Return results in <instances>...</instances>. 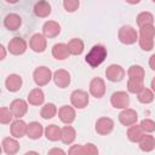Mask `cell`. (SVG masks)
<instances>
[{
  "instance_id": "1",
  "label": "cell",
  "mask_w": 155,
  "mask_h": 155,
  "mask_svg": "<svg viewBox=\"0 0 155 155\" xmlns=\"http://www.w3.org/2000/svg\"><path fill=\"white\" fill-rule=\"evenodd\" d=\"M107 56H108L107 48L103 45L98 44V45H93L90 48V51L87 52V54L85 57V61L91 68H97L105 61Z\"/></svg>"
},
{
  "instance_id": "2",
  "label": "cell",
  "mask_w": 155,
  "mask_h": 155,
  "mask_svg": "<svg viewBox=\"0 0 155 155\" xmlns=\"http://www.w3.org/2000/svg\"><path fill=\"white\" fill-rule=\"evenodd\" d=\"M154 39H155V25H145L139 28L138 44L143 51L149 52L154 48Z\"/></svg>"
},
{
  "instance_id": "3",
  "label": "cell",
  "mask_w": 155,
  "mask_h": 155,
  "mask_svg": "<svg viewBox=\"0 0 155 155\" xmlns=\"http://www.w3.org/2000/svg\"><path fill=\"white\" fill-rule=\"evenodd\" d=\"M117 39L124 45H133L138 41V33L132 25L125 24L120 27L117 31Z\"/></svg>"
},
{
  "instance_id": "4",
  "label": "cell",
  "mask_w": 155,
  "mask_h": 155,
  "mask_svg": "<svg viewBox=\"0 0 155 155\" xmlns=\"http://www.w3.org/2000/svg\"><path fill=\"white\" fill-rule=\"evenodd\" d=\"M51 79H53V74H52L51 69L45 67V65L38 67L33 71V80L38 87L46 86L51 81Z\"/></svg>"
},
{
  "instance_id": "5",
  "label": "cell",
  "mask_w": 155,
  "mask_h": 155,
  "mask_svg": "<svg viewBox=\"0 0 155 155\" xmlns=\"http://www.w3.org/2000/svg\"><path fill=\"white\" fill-rule=\"evenodd\" d=\"M70 103L75 109H85L90 103V96L84 90H74L70 94Z\"/></svg>"
},
{
  "instance_id": "6",
  "label": "cell",
  "mask_w": 155,
  "mask_h": 155,
  "mask_svg": "<svg viewBox=\"0 0 155 155\" xmlns=\"http://www.w3.org/2000/svg\"><path fill=\"white\" fill-rule=\"evenodd\" d=\"M130 96L125 91H116L110 97V104L115 109H127L130 107Z\"/></svg>"
},
{
  "instance_id": "7",
  "label": "cell",
  "mask_w": 155,
  "mask_h": 155,
  "mask_svg": "<svg viewBox=\"0 0 155 155\" xmlns=\"http://www.w3.org/2000/svg\"><path fill=\"white\" fill-rule=\"evenodd\" d=\"M28 48L27 41L21 36L12 38L7 44V51L13 56H21L23 54Z\"/></svg>"
},
{
  "instance_id": "8",
  "label": "cell",
  "mask_w": 155,
  "mask_h": 155,
  "mask_svg": "<svg viewBox=\"0 0 155 155\" xmlns=\"http://www.w3.org/2000/svg\"><path fill=\"white\" fill-rule=\"evenodd\" d=\"M126 75L125 69L120 64H110L105 69V78L110 82H120Z\"/></svg>"
},
{
  "instance_id": "9",
  "label": "cell",
  "mask_w": 155,
  "mask_h": 155,
  "mask_svg": "<svg viewBox=\"0 0 155 155\" xmlns=\"http://www.w3.org/2000/svg\"><path fill=\"white\" fill-rule=\"evenodd\" d=\"M88 91H90V94L94 98H102L104 97L105 92H107V87H105V82L102 78H93L91 81H90V85H88Z\"/></svg>"
},
{
  "instance_id": "10",
  "label": "cell",
  "mask_w": 155,
  "mask_h": 155,
  "mask_svg": "<svg viewBox=\"0 0 155 155\" xmlns=\"http://www.w3.org/2000/svg\"><path fill=\"white\" fill-rule=\"evenodd\" d=\"M114 126H115V124H114L113 119L107 117V116H102V117L97 119L96 125H94V130L101 136H108L113 132Z\"/></svg>"
},
{
  "instance_id": "11",
  "label": "cell",
  "mask_w": 155,
  "mask_h": 155,
  "mask_svg": "<svg viewBox=\"0 0 155 155\" xmlns=\"http://www.w3.org/2000/svg\"><path fill=\"white\" fill-rule=\"evenodd\" d=\"M29 47L36 53H42L47 47V39L44 36V34L35 33L29 39Z\"/></svg>"
},
{
  "instance_id": "12",
  "label": "cell",
  "mask_w": 155,
  "mask_h": 155,
  "mask_svg": "<svg viewBox=\"0 0 155 155\" xmlns=\"http://www.w3.org/2000/svg\"><path fill=\"white\" fill-rule=\"evenodd\" d=\"M119 117V121L122 126H132V125H136L137 121H138V114L134 109L132 108H127V109H124L120 111V114L117 115Z\"/></svg>"
},
{
  "instance_id": "13",
  "label": "cell",
  "mask_w": 155,
  "mask_h": 155,
  "mask_svg": "<svg viewBox=\"0 0 155 155\" xmlns=\"http://www.w3.org/2000/svg\"><path fill=\"white\" fill-rule=\"evenodd\" d=\"M10 109L16 119H22L28 111V102H25L24 99H21V98H16L11 102Z\"/></svg>"
},
{
  "instance_id": "14",
  "label": "cell",
  "mask_w": 155,
  "mask_h": 155,
  "mask_svg": "<svg viewBox=\"0 0 155 155\" xmlns=\"http://www.w3.org/2000/svg\"><path fill=\"white\" fill-rule=\"evenodd\" d=\"M70 81H71V78H70V74H69L68 70H65V69H57L53 73V82L59 88L68 87L70 85Z\"/></svg>"
},
{
  "instance_id": "15",
  "label": "cell",
  "mask_w": 155,
  "mask_h": 155,
  "mask_svg": "<svg viewBox=\"0 0 155 155\" xmlns=\"http://www.w3.org/2000/svg\"><path fill=\"white\" fill-rule=\"evenodd\" d=\"M58 117L63 124L71 125L75 121V117H76L75 108L73 105H63V107H61L59 110H58Z\"/></svg>"
},
{
  "instance_id": "16",
  "label": "cell",
  "mask_w": 155,
  "mask_h": 155,
  "mask_svg": "<svg viewBox=\"0 0 155 155\" xmlns=\"http://www.w3.org/2000/svg\"><path fill=\"white\" fill-rule=\"evenodd\" d=\"M27 130H28V124H25L22 119H16L15 121H12L10 126V133L16 139L27 136Z\"/></svg>"
},
{
  "instance_id": "17",
  "label": "cell",
  "mask_w": 155,
  "mask_h": 155,
  "mask_svg": "<svg viewBox=\"0 0 155 155\" xmlns=\"http://www.w3.org/2000/svg\"><path fill=\"white\" fill-rule=\"evenodd\" d=\"M61 33V24L56 21H46L42 24V34L46 39H53Z\"/></svg>"
},
{
  "instance_id": "18",
  "label": "cell",
  "mask_w": 155,
  "mask_h": 155,
  "mask_svg": "<svg viewBox=\"0 0 155 155\" xmlns=\"http://www.w3.org/2000/svg\"><path fill=\"white\" fill-rule=\"evenodd\" d=\"M1 148H2V151L6 155H15L21 149L19 143L13 137H5L1 142Z\"/></svg>"
},
{
  "instance_id": "19",
  "label": "cell",
  "mask_w": 155,
  "mask_h": 155,
  "mask_svg": "<svg viewBox=\"0 0 155 155\" xmlns=\"http://www.w3.org/2000/svg\"><path fill=\"white\" fill-rule=\"evenodd\" d=\"M23 79L18 74H10L5 80V87L8 92H18L22 88Z\"/></svg>"
},
{
  "instance_id": "20",
  "label": "cell",
  "mask_w": 155,
  "mask_h": 155,
  "mask_svg": "<svg viewBox=\"0 0 155 155\" xmlns=\"http://www.w3.org/2000/svg\"><path fill=\"white\" fill-rule=\"evenodd\" d=\"M22 25V18L17 13H8L4 18V27L10 31H16Z\"/></svg>"
},
{
  "instance_id": "21",
  "label": "cell",
  "mask_w": 155,
  "mask_h": 155,
  "mask_svg": "<svg viewBox=\"0 0 155 155\" xmlns=\"http://www.w3.org/2000/svg\"><path fill=\"white\" fill-rule=\"evenodd\" d=\"M45 133V128L38 121H31L28 124V130H27V137L31 140H38L42 137Z\"/></svg>"
},
{
  "instance_id": "22",
  "label": "cell",
  "mask_w": 155,
  "mask_h": 155,
  "mask_svg": "<svg viewBox=\"0 0 155 155\" xmlns=\"http://www.w3.org/2000/svg\"><path fill=\"white\" fill-rule=\"evenodd\" d=\"M51 53H52L53 58H56L57 61H64V59H67V58L70 56V52H69L68 45H67V44H64V42L54 44V45L52 46Z\"/></svg>"
},
{
  "instance_id": "23",
  "label": "cell",
  "mask_w": 155,
  "mask_h": 155,
  "mask_svg": "<svg viewBox=\"0 0 155 155\" xmlns=\"http://www.w3.org/2000/svg\"><path fill=\"white\" fill-rule=\"evenodd\" d=\"M27 102L30 105H35V107H39V105L44 104V102H45L44 91L40 87H35V88L30 90V92L28 93V97H27Z\"/></svg>"
},
{
  "instance_id": "24",
  "label": "cell",
  "mask_w": 155,
  "mask_h": 155,
  "mask_svg": "<svg viewBox=\"0 0 155 155\" xmlns=\"http://www.w3.org/2000/svg\"><path fill=\"white\" fill-rule=\"evenodd\" d=\"M34 15L39 18H46L51 15V11H52V7H51V4L48 1H38L35 5H34Z\"/></svg>"
},
{
  "instance_id": "25",
  "label": "cell",
  "mask_w": 155,
  "mask_h": 155,
  "mask_svg": "<svg viewBox=\"0 0 155 155\" xmlns=\"http://www.w3.org/2000/svg\"><path fill=\"white\" fill-rule=\"evenodd\" d=\"M76 138V131L73 126L70 125H65L64 127H62V133H61V142L63 144L70 145L74 143Z\"/></svg>"
},
{
  "instance_id": "26",
  "label": "cell",
  "mask_w": 155,
  "mask_h": 155,
  "mask_svg": "<svg viewBox=\"0 0 155 155\" xmlns=\"http://www.w3.org/2000/svg\"><path fill=\"white\" fill-rule=\"evenodd\" d=\"M138 147H139V149H140L142 151H144V153H150V151H153V150L155 149V137L151 136V134H149V133H145V134L142 137V139L139 140Z\"/></svg>"
},
{
  "instance_id": "27",
  "label": "cell",
  "mask_w": 155,
  "mask_h": 155,
  "mask_svg": "<svg viewBox=\"0 0 155 155\" xmlns=\"http://www.w3.org/2000/svg\"><path fill=\"white\" fill-rule=\"evenodd\" d=\"M61 133H62V128L58 127L54 124H51V125L45 127V133L44 134H45L47 140L57 142V140H61Z\"/></svg>"
},
{
  "instance_id": "28",
  "label": "cell",
  "mask_w": 155,
  "mask_h": 155,
  "mask_svg": "<svg viewBox=\"0 0 155 155\" xmlns=\"http://www.w3.org/2000/svg\"><path fill=\"white\" fill-rule=\"evenodd\" d=\"M126 134H127V139L130 142H132V143H139V140L142 139V137L145 133L143 132V130L140 128V126L136 124V125H132V126H130L127 128Z\"/></svg>"
},
{
  "instance_id": "29",
  "label": "cell",
  "mask_w": 155,
  "mask_h": 155,
  "mask_svg": "<svg viewBox=\"0 0 155 155\" xmlns=\"http://www.w3.org/2000/svg\"><path fill=\"white\" fill-rule=\"evenodd\" d=\"M67 45H68V48H69L70 54H73V56H80L84 52V48H85L84 41L81 39H79V38L70 39Z\"/></svg>"
},
{
  "instance_id": "30",
  "label": "cell",
  "mask_w": 155,
  "mask_h": 155,
  "mask_svg": "<svg viewBox=\"0 0 155 155\" xmlns=\"http://www.w3.org/2000/svg\"><path fill=\"white\" fill-rule=\"evenodd\" d=\"M144 80L136 79V78H128L127 80V91L133 94H138L144 88Z\"/></svg>"
},
{
  "instance_id": "31",
  "label": "cell",
  "mask_w": 155,
  "mask_h": 155,
  "mask_svg": "<svg viewBox=\"0 0 155 155\" xmlns=\"http://www.w3.org/2000/svg\"><path fill=\"white\" fill-rule=\"evenodd\" d=\"M136 21H137L138 28H142L145 25H154V16L151 12H148V11H143L138 13Z\"/></svg>"
},
{
  "instance_id": "32",
  "label": "cell",
  "mask_w": 155,
  "mask_h": 155,
  "mask_svg": "<svg viewBox=\"0 0 155 155\" xmlns=\"http://www.w3.org/2000/svg\"><path fill=\"white\" fill-rule=\"evenodd\" d=\"M57 107L53 104V103H46L42 105L41 110H40V116L44 119V120H50L52 117L56 116L57 114Z\"/></svg>"
},
{
  "instance_id": "33",
  "label": "cell",
  "mask_w": 155,
  "mask_h": 155,
  "mask_svg": "<svg viewBox=\"0 0 155 155\" xmlns=\"http://www.w3.org/2000/svg\"><path fill=\"white\" fill-rule=\"evenodd\" d=\"M155 98V93L151 91V88L144 87L138 94H137V99L139 103L142 104H150Z\"/></svg>"
},
{
  "instance_id": "34",
  "label": "cell",
  "mask_w": 155,
  "mask_h": 155,
  "mask_svg": "<svg viewBox=\"0 0 155 155\" xmlns=\"http://www.w3.org/2000/svg\"><path fill=\"white\" fill-rule=\"evenodd\" d=\"M127 75H128V78H136V79H142V80H144V78H145V70H144V68H143L142 65H139V64H133V65H131V67L128 68Z\"/></svg>"
},
{
  "instance_id": "35",
  "label": "cell",
  "mask_w": 155,
  "mask_h": 155,
  "mask_svg": "<svg viewBox=\"0 0 155 155\" xmlns=\"http://www.w3.org/2000/svg\"><path fill=\"white\" fill-rule=\"evenodd\" d=\"M13 114L11 111L10 108L7 107H2L0 109V122L2 125H7V124H12V119H13Z\"/></svg>"
},
{
  "instance_id": "36",
  "label": "cell",
  "mask_w": 155,
  "mask_h": 155,
  "mask_svg": "<svg viewBox=\"0 0 155 155\" xmlns=\"http://www.w3.org/2000/svg\"><path fill=\"white\" fill-rule=\"evenodd\" d=\"M139 126L140 128L143 130L144 133H153L155 131V121L151 120V119H143L140 122H139Z\"/></svg>"
},
{
  "instance_id": "37",
  "label": "cell",
  "mask_w": 155,
  "mask_h": 155,
  "mask_svg": "<svg viewBox=\"0 0 155 155\" xmlns=\"http://www.w3.org/2000/svg\"><path fill=\"white\" fill-rule=\"evenodd\" d=\"M79 6H80L79 0H64V1H63V7H64V10H65L67 12H69V13L75 12V11L79 8Z\"/></svg>"
},
{
  "instance_id": "38",
  "label": "cell",
  "mask_w": 155,
  "mask_h": 155,
  "mask_svg": "<svg viewBox=\"0 0 155 155\" xmlns=\"http://www.w3.org/2000/svg\"><path fill=\"white\" fill-rule=\"evenodd\" d=\"M68 155H85L84 144H74L69 148Z\"/></svg>"
},
{
  "instance_id": "39",
  "label": "cell",
  "mask_w": 155,
  "mask_h": 155,
  "mask_svg": "<svg viewBox=\"0 0 155 155\" xmlns=\"http://www.w3.org/2000/svg\"><path fill=\"white\" fill-rule=\"evenodd\" d=\"M84 149H85V155H98L99 154L97 145H94L93 143L84 144Z\"/></svg>"
},
{
  "instance_id": "40",
  "label": "cell",
  "mask_w": 155,
  "mask_h": 155,
  "mask_svg": "<svg viewBox=\"0 0 155 155\" xmlns=\"http://www.w3.org/2000/svg\"><path fill=\"white\" fill-rule=\"evenodd\" d=\"M47 155H68L62 148H51L47 151Z\"/></svg>"
},
{
  "instance_id": "41",
  "label": "cell",
  "mask_w": 155,
  "mask_h": 155,
  "mask_svg": "<svg viewBox=\"0 0 155 155\" xmlns=\"http://www.w3.org/2000/svg\"><path fill=\"white\" fill-rule=\"evenodd\" d=\"M149 67H150L151 70L155 71V53L149 57Z\"/></svg>"
},
{
  "instance_id": "42",
  "label": "cell",
  "mask_w": 155,
  "mask_h": 155,
  "mask_svg": "<svg viewBox=\"0 0 155 155\" xmlns=\"http://www.w3.org/2000/svg\"><path fill=\"white\" fill-rule=\"evenodd\" d=\"M0 50H1V59H5V57H6V50H5V46L1 45V46H0Z\"/></svg>"
},
{
  "instance_id": "43",
  "label": "cell",
  "mask_w": 155,
  "mask_h": 155,
  "mask_svg": "<svg viewBox=\"0 0 155 155\" xmlns=\"http://www.w3.org/2000/svg\"><path fill=\"white\" fill-rule=\"evenodd\" d=\"M24 155H40L38 151H35V150H29V151H27Z\"/></svg>"
},
{
  "instance_id": "44",
  "label": "cell",
  "mask_w": 155,
  "mask_h": 155,
  "mask_svg": "<svg viewBox=\"0 0 155 155\" xmlns=\"http://www.w3.org/2000/svg\"><path fill=\"white\" fill-rule=\"evenodd\" d=\"M150 87H151V91L155 93V78H153V80L150 82Z\"/></svg>"
}]
</instances>
